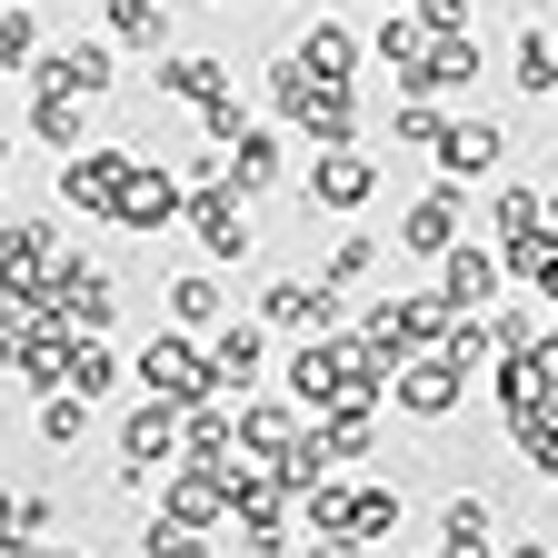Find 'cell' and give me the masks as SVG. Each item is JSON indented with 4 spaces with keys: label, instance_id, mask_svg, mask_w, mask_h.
Returning a JSON list of instances; mask_svg holds the SVG:
<instances>
[{
    "label": "cell",
    "instance_id": "obj_1",
    "mask_svg": "<svg viewBox=\"0 0 558 558\" xmlns=\"http://www.w3.org/2000/svg\"><path fill=\"white\" fill-rule=\"evenodd\" d=\"M140 389H150V399H170V409L220 399V379H209V349H199L190 329H170V339H150V349H140Z\"/></svg>",
    "mask_w": 558,
    "mask_h": 558
},
{
    "label": "cell",
    "instance_id": "obj_2",
    "mask_svg": "<svg viewBox=\"0 0 558 558\" xmlns=\"http://www.w3.org/2000/svg\"><path fill=\"white\" fill-rule=\"evenodd\" d=\"M180 230L199 240V259H240L250 250V190H230V180L220 190H190L180 199Z\"/></svg>",
    "mask_w": 558,
    "mask_h": 558
},
{
    "label": "cell",
    "instance_id": "obj_3",
    "mask_svg": "<svg viewBox=\"0 0 558 558\" xmlns=\"http://www.w3.org/2000/svg\"><path fill=\"white\" fill-rule=\"evenodd\" d=\"M110 81H120L110 40H60V50H40V60H31V90H70V100H110Z\"/></svg>",
    "mask_w": 558,
    "mask_h": 558
},
{
    "label": "cell",
    "instance_id": "obj_4",
    "mask_svg": "<svg viewBox=\"0 0 558 558\" xmlns=\"http://www.w3.org/2000/svg\"><path fill=\"white\" fill-rule=\"evenodd\" d=\"M50 319H60L70 339H100V329L120 319V290H110V269H81V259H60V279H50Z\"/></svg>",
    "mask_w": 558,
    "mask_h": 558
},
{
    "label": "cell",
    "instance_id": "obj_5",
    "mask_svg": "<svg viewBox=\"0 0 558 558\" xmlns=\"http://www.w3.org/2000/svg\"><path fill=\"white\" fill-rule=\"evenodd\" d=\"M449 300L439 290H418V300H389L379 319H369V349H379V360H409V349H429V339H449Z\"/></svg>",
    "mask_w": 558,
    "mask_h": 558
},
{
    "label": "cell",
    "instance_id": "obj_6",
    "mask_svg": "<svg viewBox=\"0 0 558 558\" xmlns=\"http://www.w3.org/2000/svg\"><path fill=\"white\" fill-rule=\"evenodd\" d=\"M110 230H180V180H170V170H150V160L130 150V180H120Z\"/></svg>",
    "mask_w": 558,
    "mask_h": 558
},
{
    "label": "cell",
    "instance_id": "obj_7",
    "mask_svg": "<svg viewBox=\"0 0 558 558\" xmlns=\"http://www.w3.org/2000/svg\"><path fill=\"white\" fill-rule=\"evenodd\" d=\"M120 180H130V150H70V160H60V199L90 209V220H110V209H120Z\"/></svg>",
    "mask_w": 558,
    "mask_h": 558
},
{
    "label": "cell",
    "instance_id": "obj_8",
    "mask_svg": "<svg viewBox=\"0 0 558 558\" xmlns=\"http://www.w3.org/2000/svg\"><path fill=\"white\" fill-rule=\"evenodd\" d=\"M339 319V279H269L259 290V329H329Z\"/></svg>",
    "mask_w": 558,
    "mask_h": 558
},
{
    "label": "cell",
    "instance_id": "obj_9",
    "mask_svg": "<svg viewBox=\"0 0 558 558\" xmlns=\"http://www.w3.org/2000/svg\"><path fill=\"white\" fill-rule=\"evenodd\" d=\"M499 279H509V269L488 259V250H469V240L439 250V300H449L459 319H469V310H499Z\"/></svg>",
    "mask_w": 558,
    "mask_h": 558
},
{
    "label": "cell",
    "instance_id": "obj_10",
    "mask_svg": "<svg viewBox=\"0 0 558 558\" xmlns=\"http://www.w3.org/2000/svg\"><path fill=\"white\" fill-rule=\"evenodd\" d=\"M160 488H170V509H160L170 529H209V519L230 509V478L209 469V459H199V469H180V459H170V469H160Z\"/></svg>",
    "mask_w": 558,
    "mask_h": 558
},
{
    "label": "cell",
    "instance_id": "obj_11",
    "mask_svg": "<svg viewBox=\"0 0 558 558\" xmlns=\"http://www.w3.org/2000/svg\"><path fill=\"white\" fill-rule=\"evenodd\" d=\"M379 190V160L369 150H319V170H310V209H360Z\"/></svg>",
    "mask_w": 558,
    "mask_h": 558
},
{
    "label": "cell",
    "instance_id": "obj_12",
    "mask_svg": "<svg viewBox=\"0 0 558 558\" xmlns=\"http://www.w3.org/2000/svg\"><path fill=\"white\" fill-rule=\"evenodd\" d=\"M509 160V130L499 120H449V140H439V170L449 180H478V170H499Z\"/></svg>",
    "mask_w": 558,
    "mask_h": 558
},
{
    "label": "cell",
    "instance_id": "obj_13",
    "mask_svg": "<svg viewBox=\"0 0 558 558\" xmlns=\"http://www.w3.org/2000/svg\"><path fill=\"white\" fill-rule=\"evenodd\" d=\"M399 250H418V259L459 250V180H449V190H429V199H418L409 220H399Z\"/></svg>",
    "mask_w": 558,
    "mask_h": 558
},
{
    "label": "cell",
    "instance_id": "obj_14",
    "mask_svg": "<svg viewBox=\"0 0 558 558\" xmlns=\"http://www.w3.org/2000/svg\"><path fill=\"white\" fill-rule=\"evenodd\" d=\"M399 409L409 418H449L459 409V369L449 360H399Z\"/></svg>",
    "mask_w": 558,
    "mask_h": 558
},
{
    "label": "cell",
    "instance_id": "obj_15",
    "mask_svg": "<svg viewBox=\"0 0 558 558\" xmlns=\"http://www.w3.org/2000/svg\"><path fill=\"white\" fill-rule=\"evenodd\" d=\"M290 60L310 70V81H339V90H349V81H360V40H349L339 21H319V31H300V50H290Z\"/></svg>",
    "mask_w": 558,
    "mask_h": 558
},
{
    "label": "cell",
    "instance_id": "obj_16",
    "mask_svg": "<svg viewBox=\"0 0 558 558\" xmlns=\"http://www.w3.org/2000/svg\"><path fill=\"white\" fill-rule=\"evenodd\" d=\"M290 439H300L290 399H250L240 409V459H290Z\"/></svg>",
    "mask_w": 558,
    "mask_h": 558
},
{
    "label": "cell",
    "instance_id": "obj_17",
    "mask_svg": "<svg viewBox=\"0 0 558 558\" xmlns=\"http://www.w3.org/2000/svg\"><path fill=\"white\" fill-rule=\"evenodd\" d=\"M319 449H329V469L369 459V449H379V418H369V399H349V409H319Z\"/></svg>",
    "mask_w": 558,
    "mask_h": 558
},
{
    "label": "cell",
    "instance_id": "obj_18",
    "mask_svg": "<svg viewBox=\"0 0 558 558\" xmlns=\"http://www.w3.org/2000/svg\"><path fill=\"white\" fill-rule=\"evenodd\" d=\"M160 90H170V100H199V110H209V100L230 90V60H209V50H170V60H160Z\"/></svg>",
    "mask_w": 558,
    "mask_h": 558
},
{
    "label": "cell",
    "instance_id": "obj_19",
    "mask_svg": "<svg viewBox=\"0 0 558 558\" xmlns=\"http://www.w3.org/2000/svg\"><path fill=\"white\" fill-rule=\"evenodd\" d=\"M259 329H209V379H220V399H240L250 379H259Z\"/></svg>",
    "mask_w": 558,
    "mask_h": 558
},
{
    "label": "cell",
    "instance_id": "obj_20",
    "mask_svg": "<svg viewBox=\"0 0 558 558\" xmlns=\"http://www.w3.org/2000/svg\"><path fill=\"white\" fill-rule=\"evenodd\" d=\"M300 130L319 140V150H349V140H360V100H349L339 81H319V90H310V110H300Z\"/></svg>",
    "mask_w": 558,
    "mask_h": 558
},
{
    "label": "cell",
    "instance_id": "obj_21",
    "mask_svg": "<svg viewBox=\"0 0 558 558\" xmlns=\"http://www.w3.org/2000/svg\"><path fill=\"white\" fill-rule=\"evenodd\" d=\"M170 329H190V339H209V329H220V279H209V269L170 279Z\"/></svg>",
    "mask_w": 558,
    "mask_h": 558
},
{
    "label": "cell",
    "instance_id": "obj_22",
    "mask_svg": "<svg viewBox=\"0 0 558 558\" xmlns=\"http://www.w3.org/2000/svg\"><path fill=\"white\" fill-rule=\"evenodd\" d=\"M429 40H439V31H429V11H389V21H379V60L399 70V81L429 60Z\"/></svg>",
    "mask_w": 558,
    "mask_h": 558
},
{
    "label": "cell",
    "instance_id": "obj_23",
    "mask_svg": "<svg viewBox=\"0 0 558 558\" xmlns=\"http://www.w3.org/2000/svg\"><path fill=\"white\" fill-rule=\"evenodd\" d=\"M110 40H130V50H170V0H110Z\"/></svg>",
    "mask_w": 558,
    "mask_h": 558
},
{
    "label": "cell",
    "instance_id": "obj_24",
    "mask_svg": "<svg viewBox=\"0 0 558 558\" xmlns=\"http://www.w3.org/2000/svg\"><path fill=\"white\" fill-rule=\"evenodd\" d=\"M269 180H279V140L250 120V130L230 140V190H269Z\"/></svg>",
    "mask_w": 558,
    "mask_h": 558
},
{
    "label": "cell",
    "instance_id": "obj_25",
    "mask_svg": "<svg viewBox=\"0 0 558 558\" xmlns=\"http://www.w3.org/2000/svg\"><path fill=\"white\" fill-rule=\"evenodd\" d=\"M509 81H519L529 100L558 90V40H548V31H519V70H509Z\"/></svg>",
    "mask_w": 558,
    "mask_h": 558
},
{
    "label": "cell",
    "instance_id": "obj_26",
    "mask_svg": "<svg viewBox=\"0 0 558 558\" xmlns=\"http://www.w3.org/2000/svg\"><path fill=\"white\" fill-rule=\"evenodd\" d=\"M389 529H399V488H349V538L369 548V538H389Z\"/></svg>",
    "mask_w": 558,
    "mask_h": 558
},
{
    "label": "cell",
    "instance_id": "obj_27",
    "mask_svg": "<svg viewBox=\"0 0 558 558\" xmlns=\"http://www.w3.org/2000/svg\"><path fill=\"white\" fill-rule=\"evenodd\" d=\"M439 538H449L459 558H499V548H488V499H449V519H439Z\"/></svg>",
    "mask_w": 558,
    "mask_h": 558
},
{
    "label": "cell",
    "instance_id": "obj_28",
    "mask_svg": "<svg viewBox=\"0 0 558 558\" xmlns=\"http://www.w3.org/2000/svg\"><path fill=\"white\" fill-rule=\"evenodd\" d=\"M31 130L50 140V150H81V100H70V90H40L31 100Z\"/></svg>",
    "mask_w": 558,
    "mask_h": 558
},
{
    "label": "cell",
    "instance_id": "obj_29",
    "mask_svg": "<svg viewBox=\"0 0 558 558\" xmlns=\"http://www.w3.org/2000/svg\"><path fill=\"white\" fill-rule=\"evenodd\" d=\"M389 140H409V150H439V140H449V120L429 110V90H418V100H399V110H389Z\"/></svg>",
    "mask_w": 558,
    "mask_h": 558
},
{
    "label": "cell",
    "instance_id": "obj_30",
    "mask_svg": "<svg viewBox=\"0 0 558 558\" xmlns=\"http://www.w3.org/2000/svg\"><path fill=\"white\" fill-rule=\"evenodd\" d=\"M0 60H11V70L40 60V21H31V0H0Z\"/></svg>",
    "mask_w": 558,
    "mask_h": 558
},
{
    "label": "cell",
    "instance_id": "obj_31",
    "mask_svg": "<svg viewBox=\"0 0 558 558\" xmlns=\"http://www.w3.org/2000/svg\"><path fill=\"white\" fill-rule=\"evenodd\" d=\"M81 429H90V399H81V389H60V399L40 409V439H50V449H70Z\"/></svg>",
    "mask_w": 558,
    "mask_h": 558
},
{
    "label": "cell",
    "instance_id": "obj_32",
    "mask_svg": "<svg viewBox=\"0 0 558 558\" xmlns=\"http://www.w3.org/2000/svg\"><path fill=\"white\" fill-rule=\"evenodd\" d=\"M488 220H499V240H529V230H538V199H529V190H499Z\"/></svg>",
    "mask_w": 558,
    "mask_h": 558
},
{
    "label": "cell",
    "instance_id": "obj_33",
    "mask_svg": "<svg viewBox=\"0 0 558 558\" xmlns=\"http://www.w3.org/2000/svg\"><path fill=\"white\" fill-rule=\"evenodd\" d=\"M369 259H379V250H369V230H349V240L329 250V279H339V290H349V279H369Z\"/></svg>",
    "mask_w": 558,
    "mask_h": 558
},
{
    "label": "cell",
    "instance_id": "obj_34",
    "mask_svg": "<svg viewBox=\"0 0 558 558\" xmlns=\"http://www.w3.org/2000/svg\"><path fill=\"white\" fill-rule=\"evenodd\" d=\"M150 558H199V529H170V519H150V538H140Z\"/></svg>",
    "mask_w": 558,
    "mask_h": 558
},
{
    "label": "cell",
    "instance_id": "obj_35",
    "mask_svg": "<svg viewBox=\"0 0 558 558\" xmlns=\"http://www.w3.org/2000/svg\"><path fill=\"white\" fill-rule=\"evenodd\" d=\"M310 558H360V538H349V529H319V548Z\"/></svg>",
    "mask_w": 558,
    "mask_h": 558
},
{
    "label": "cell",
    "instance_id": "obj_36",
    "mask_svg": "<svg viewBox=\"0 0 558 558\" xmlns=\"http://www.w3.org/2000/svg\"><path fill=\"white\" fill-rule=\"evenodd\" d=\"M0 170H11V130H0Z\"/></svg>",
    "mask_w": 558,
    "mask_h": 558
},
{
    "label": "cell",
    "instance_id": "obj_37",
    "mask_svg": "<svg viewBox=\"0 0 558 558\" xmlns=\"http://www.w3.org/2000/svg\"><path fill=\"white\" fill-rule=\"evenodd\" d=\"M429 558H459V548H429Z\"/></svg>",
    "mask_w": 558,
    "mask_h": 558
}]
</instances>
